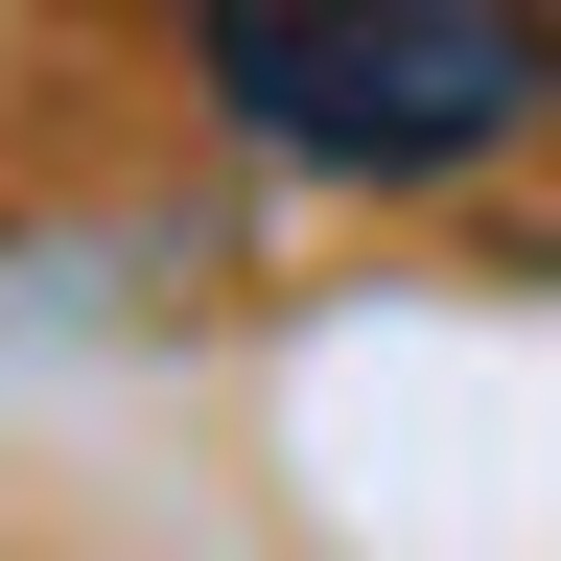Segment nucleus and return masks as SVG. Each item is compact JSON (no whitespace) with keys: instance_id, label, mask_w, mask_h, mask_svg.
Here are the masks:
<instances>
[{"instance_id":"1","label":"nucleus","mask_w":561,"mask_h":561,"mask_svg":"<svg viewBox=\"0 0 561 561\" xmlns=\"http://www.w3.org/2000/svg\"><path fill=\"white\" fill-rule=\"evenodd\" d=\"M210 94L257 164L445 187L561 94V0H210Z\"/></svg>"}]
</instances>
